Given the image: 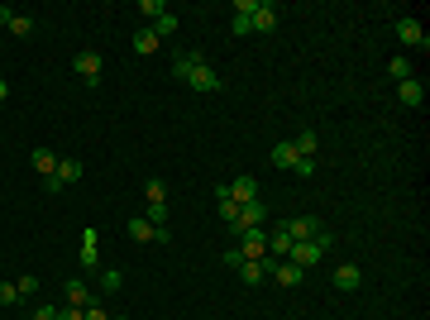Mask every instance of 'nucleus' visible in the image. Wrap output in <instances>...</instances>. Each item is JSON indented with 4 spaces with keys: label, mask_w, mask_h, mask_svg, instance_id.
<instances>
[{
    "label": "nucleus",
    "mask_w": 430,
    "mask_h": 320,
    "mask_svg": "<svg viewBox=\"0 0 430 320\" xmlns=\"http://www.w3.org/2000/svg\"><path fill=\"white\" fill-rule=\"evenodd\" d=\"M282 229L292 234V244H306V239H316V234H325L316 215H292V220H282Z\"/></svg>",
    "instance_id": "7"
},
{
    "label": "nucleus",
    "mask_w": 430,
    "mask_h": 320,
    "mask_svg": "<svg viewBox=\"0 0 430 320\" xmlns=\"http://www.w3.org/2000/svg\"><path fill=\"white\" fill-rule=\"evenodd\" d=\"M148 29L158 33V38H173V33H177V15H158L153 24H148Z\"/></svg>",
    "instance_id": "25"
},
{
    "label": "nucleus",
    "mask_w": 430,
    "mask_h": 320,
    "mask_svg": "<svg viewBox=\"0 0 430 320\" xmlns=\"http://www.w3.org/2000/svg\"><path fill=\"white\" fill-rule=\"evenodd\" d=\"M19 301V291H15V282H0V306H15Z\"/></svg>",
    "instance_id": "29"
},
{
    "label": "nucleus",
    "mask_w": 430,
    "mask_h": 320,
    "mask_svg": "<svg viewBox=\"0 0 430 320\" xmlns=\"http://www.w3.org/2000/svg\"><path fill=\"white\" fill-rule=\"evenodd\" d=\"M397 100H401V105H421V100H426V86H421V77L397 81Z\"/></svg>",
    "instance_id": "16"
},
{
    "label": "nucleus",
    "mask_w": 430,
    "mask_h": 320,
    "mask_svg": "<svg viewBox=\"0 0 430 320\" xmlns=\"http://www.w3.org/2000/svg\"><path fill=\"white\" fill-rule=\"evenodd\" d=\"M158 43H163V38L148 29V24H143V29H134V53H158Z\"/></svg>",
    "instance_id": "23"
},
{
    "label": "nucleus",
    "mask_w": 430,
    "mask_h": 320,
    "mask_svg": "<svg viewBox=\"0 0 430 320\" xmlns=\"http://www.w3.org/2000/svg\"><path fill=\"white\" fill-rule=\"evenodd\" d=\"M5 29L15 33V38H29V33H34V29H39V24H34V19H29V15H19V10H15V19H10V24H5Z\"/></svg>",
    "instance_id": "24"
},
{
    "label": "nucleus",
    "mask_w": 430,
    "mask_h": 320,
    "mask_svg": "<svg viewBox=\"0 0 430 320\" xmlns=\"http://www.w3.org/2000/svg\"><path fill=\"white\" fill-rule=\"evenodd\" d=\"M230 33H235V38H244V33H254V29H249V19L235 15V19H230Z\"/></svg>",
    "instance_id": "33"
},
{
    "label": "nucleus",
    "mask_w": 430,
    "mask_h": 320,
    "mask_svg": "<svg viewBox=\"0 0 430 320\" xmlns=\"http://www.w3.org/2000/svg\"><path fill=\"white\" fill-rule=\"evenodd\" d=\"M392 29H397V38H401V43H406V48H421V53L430 48V33L421 29V24H416V19L397 15V19H392Z\"/></svg>",
    "instance_id": "6"
},
{
    "label": "nucleus",
    "mask_w": 430,
    "mask_h": 320,
    "mask_svg": "<svg viewBox=\"0 0 430 320\" xmlns=\"http://www.w3.org/2000/svg\"><path fill=\"white\" fill-rule=\"evenodd\" d=\"M115 320H129V316H115Z\"/></svg>",
    "instance_id": "37"
},
{
    "label": "nucleus",
    "mask_w": 430,
    "mask_h": 320,
    "mask_svg": "<svg viewBox=\"0 0 430 320\" xmlns=\"http://www.w3.org/2000/svg\"><path fill=\"white\" fill-rule=\"evenodd\" d=\"M292 172H297V177H316V158H297Z\"/></svg>",
    "instance_id": "30"
},
{
    "label": "nucleus",
    "mask_w": 430,
    "mask_h": 320,
    "mask_svg": "<svg viewBox=\"0 0 430 320\" xmlns=\"http://www.w3.org/2000/svg\"><path fill=\"white\" fill-rule=\"evenodd\" d=\"M63 301H67V306H81V311H86V306L101 301V296H96L86 282H77V277H72V282H63Z\"/></svg>",
    "instance_id": "13"
},
{
    "label": "nucleus",
    "mask_w": 430,
    "mask_h": 320,
    "mask_svg": "<svg viewBox=\"0 0 430 320\" xmlns=\"http://www.w3.org/2000/svg\"><path fill=\"white\" fill-rule=\"evenodd\" d=\"M225 192L235 196L239 206H244V201H258V177L254 172H239V177H230V182H225Z\"/></svg>",
    "instance_id": "9"
},
{
    "label": "nucleus",
    "mask_w": 430,
    "mask_h": 320,
    "mask_svg": "<svg viewBox=\"0 0 430 320\" xmlns=\"http://www.w3.org/2000/svg\"><path fill=\"white\" fill-rule=\"evenodd\" d=\"M306 272L297 268V263H287V258H272V272H268V282H277V287H297Z\"/></svg>",
    "instance_id": "12"
},
{
    "label": "nucleus",
    "mask_w": 430,
    "mask_h": 320,
    "mask_svg": "<svg viewBox=\"0 0 430 320\" xmlns=\"http://www.w3.org/2000/svg\"><path fill=\"white\" fill-rule=\"evenodd\" d=\"M81 320H111V316H106V306H101V301H91L86 311H81Z\"/></svg>",
    "instance_id": "31"
},
{
    "label": "nucleus",
    "mask_w": 430,
    "mask_h": 320,
    "mask_svg": "<svg viewBox=\"0 0 430 320\" xmlns=\"http://www.w3.org/2000/svg\"><path fill=\"white\" fill-rule=\"evenodd\" d=\"M235 239H239L235 249H239L244 258H263V254H268V229H263V224H254V229H239Z\"/></svg>",
    "instance_id": "5"
},
{
    "label": "nucleus",
    "mask_w": 430,
    "mask_h": 320,
    "mask_svg": "<svg viewBox=\"0 0 430 320\" xmlns=\"http://www.w3.org/2000/svg\"><path fill=\"white\" fill-rule=\"evenodd\" d=\"M173 77H177V81H187L191 91H220V86H225L220 72L210 67L206 53H187V58H177V63H173Z\"/></svg>",
    "instance_id": "1"
},
{
    "label": "nucleus",
    "mask_w": 430,
    "mask_h": 320,
    "mask_svg": "<svg viewBox=\"0 0 430 320\" xmlns=\"http://www.w3.org/2000/svg\"><path fill=\"white\" fill-rule=\"evenodd\" d=\"M287 254H292V234L277 224V229L268 234V258H287Z\"/></svg>",
    "instance_id": "19"
},
{
    "label": "nucleus",
    "mask_w": 430,
    "mask_h": 320,
    "mask_svg": "<svg viewBox=\"0 0 430 320\" xmlns=\"http://www.w3.org/2000/svg\"><path fill=\"white\" fill-rule=\"evenodd\" d=\"M58 320H81V306H58Z\"/></svg>",
    "instance_id": "34"
},
{
    "label": "nucleus",
    "mask_w": 430,
    "mask_h": 320,
    "mask_svg": "<svg viewBox=\"0 0 430 320\" xmlns=\"http://www.w3.org/2000/svg\"><path fill=\"white\" fill-rule=\"evenodd\" d=\"M129 239H139V244H168L173 234H168V224H153L148 215H134V220H129Z\"/></svg>",
    "instance_id": "4"
},
{
    "label": "nucleus",
    "mask_w": 430,
    "mask_h": 320,
    "mask_svg": "<svg viewBox=\"0 0 430 320\" xmlns=\"http://www.w3.org/2000/svg\"><path fill=\"white\" fill-rule=\"evenodd\" d=\"M239 277H244V282H249V287H258V282H268V272H272V258L263 254V258H244V263H239Z\"/></svg>",
    "instance_id": "8"
},
{
    "label": "nucleus",
    "mask_w": 430,
    "mask_h": 320,
    "mask_svg": "<svg viewBox=\"0 0 430 320\" xmlns=\"http://www.w3.org/2000/svg\"><path fill=\"white\" fill-rule=\"evenodd\" d=\"M96 282H101V296H111V291L125 287V272H120V268H101V272H96Z\"/></svg>",
    "instance_id": "21"
},
{
    "label": "nucleus",
    "mask_w": 430,
    "mask_h": 320,
    "mask_svg": "<svg viewBox=\"0 0 430 320\" xmlns=\"http://www.w3.org/2000/svg\"><path fill=\"white\" fill-rule=\"evenodd\" d=\"M10 19H15V10H10V5H0V24H10Z\"/></svg>",
    "instance_id": "35"
},
{
    "label": "nucleus",
    "mask_w": 430,
    "mask_h": 320,
    "mask_svg": "<svg viewBox=\"0 0 430 320\" xmlns=\"http://www.w3.org/2000/svg\"><path fill=\"white\" fill-rule=\"evenodd\" d=\"M96 244H101V234L86 229V234H81V268L86 272H101V249H96Z\"/></svg>",
    "instance_id": "15"
},
{
    "label": "nucleus",
    "mask_w": 430,
    "mask_h": 320,
    "mask_svg": "<svg viewBox=\"0 0 430 320\" xmlns=\"http://www.w3.org/2000/svg\"><path fill=\"white\" fill-rule=\"evenodd\" d=\"M292 144H297V153H302V158H316V148H320V134H316V129H302V134H297Z\"/></svg>",
    "instance_id": "22"
},
{
    "label": "nucleus",
    "mask_w": 430,
    "mask_h": 320,
    "mask_svg": "<svg viewBox=\"0 0 430 320\" xmlns=\"http://www.w3.org/2000/svg\"><path fill=\"white\" fill-rule=\"evenodd\" d=\"M143 201H148V220L168 224V187H163L158 177H148V182H143Z\"/></svg>",
    "instance_id": "3"
},
{
    "label": "nucleus",
    "mask_w": 430,
    "mask_h": 320,
    "mask_svg": "<svg viewBox=\"0 0 430 320\" xmlns=\"http://www.w3.org/2000/svg\"><path fill=\"white\" fill-rule=\"evenodd\" d=\"M81 172H86V167H81L77 158H58V172H53V177H58L63 187H72V182H81Z\"/></svg>",
    "instance_id": "20"
},
{
    "label": "nucleus",
    "mask_w": 430,
    "mask_h": 320,
    "mask_svg": "<svg viewBox=\"0 0 430 320\" xmlns=\"http://www.w3.org/2000/svg\"><path fill=\"white\" fill-rule=\"evenodd\" d=\"M387 72H392L397 81H406V77H411V58H406V53H397V58L387 63Z\"/></svg>",
    "instance_id": "26"
},
{
    "label": "nucleus",
    "mask_w": 430,
    "mask_h": 320,
    "mask_svg": "<svg viewBox=\"0 0 430 320\" xmlns=\"http://www.w3.org/2000/svg\"><path fill=\"white\" fill-rule=\"evenodd\" d=\"M15 291H19V301H24V296H34V291H39V277H34V272L15 277Z\"/></svg>",
    "instance_id": "27"
},
{
    "label": "nucleus",
    "mask_w": 430,
    "mask_h": 320,
    "mask_svg": "<svg viewBox=\"0 0 430 320\" xmlns=\"http://www.w3.org/2000/svg\"><path fill=\"white\" fill-rule=\"evenodd\" d=\"M277 24H282L277 5H272V0H258V10H254V19H249V29H254V33H272Z\"/></svg>",
    "instance_id": "10"
},
{
    "label": "nucleus",
    "mask_w": 430,
    "mask_h": 320,
    "mask_svg": "<svg viewBox=\"0 0 430 320\" xmlns=\"http://www.w3.org/2000/svg\"><path fill=\"white\" fill-rule=\"evenodd\" d=\"M29 320H58V306H34Z\"/></svg>",
    "instance_id": "32"
},
{
    "label": "nucleus",
    "mask_w": 430,
    "mask_h": 320,
    "mask_svg": "<svg viewBox=\"0 0 430 320\" xmlns=\"http://www.w3.org/2000/svg\"><path fill=\"white\" fill-rule=\"evenodd\" d=\"M139 15L158 19V15H168V5H163V0H139Z\"/></svg>",
    "instance_id": "28"
},
{
    "label": "nucleus",
    "mask_w": 430,
    "mask_h": 320,
    "mask_svg": "<svg viewBox=\"0 0 430 320\" xmlns=\"http://www.w3.org/2000/svg\"><path fill=\"white\" fill-rule=\"evenodd\" d=\"M72 67H77V77L86 81V86H96V81H101V67H106V58L86 48V53H77V63H72Z\"/></svg>",
    "instance_id": "11"
},
{
    "label": "nucleus",
    "mask_w": 430,
    "mask_h": 320,
    "mask_svg": "<svg viewBox=\"0 0 430 320\" xmlns=\"http://www.w3.org/2000/svg\"><path fill=\"white\" fill-rule=\"evenodd\" d=\"M297 158H302V153H297V144H292V139L272 144V167H287V172H292V167H297Z\"/></svg>",
    "instance_id": "17"
},
{
    "label": "nucleus",
    "mask_w": 430,
    "mask_h": 320,
    "mask_svg": "<svg viewBox=\"0 0 430 320\" xmlns=\"http://www.w3.org/2000/svg\"><path fill=\"white\" fill-rule=\"evenodd\" d=\"M5 100H10V86H5V77H0V105H5Z\"/></svg>",
    "instance_id": "36"
},
{
    "label": "nucleus",
    "mask_w": 430,
    "mask_h": 320,
    "mask_svg": "<svg viewBox=\"0 0 430 320\" xmlns=\"http://www.w3.org/2000/svg\"><path fill=\"white\" fill-rule=\"evenodd\" d=\"M29 162L39 167V177H53V172H58V153H53V148H34Z\"/></svg>",
    "instance_id": "18"
},
{
    "label": "nucleus",
    "mask_w": 430,
    "mask_h": 320,
    "mask_svg": "<svg viewBox=\"0 0 430 320\" xmlns=\"http://www.w3.org/2000/svg\"><path fill=\"white\" fill-rule=\"evenodd\" d=\"M334 287L339 291H359L364 287V268H359V263H339V268H334Z\"/></svg>",
    "instance_id": "14"
},
{
    "label": "nucleus",
    "mask_w": 430,
    "mask_h": 320,
    "mask_svg": "<svg viewBox=\"0 0 430 320\" xmlns=\"http://www.w3.org/2000/svg\"><path fill=\"white\" fill-rule=\"evenodd\" d=\"M330 234H316V239H306V244H292V254H287V263H297V268H316L320 258H325V249H330Z\"/></svg>",
    "instance_id": "2"
}]
</instances>
